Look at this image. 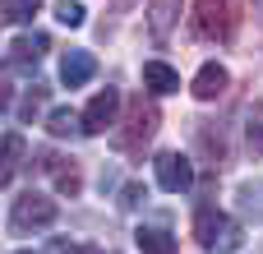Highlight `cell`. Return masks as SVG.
<instances>
[{
    "label": "cell",
    "mask_w": 263,
    "mask_h": 254,
    "mask_svg": "<svg viewBox=\"0 0 263 254\" xmlns=\"http://www.w3.org/2000/svg\"><path fill=\"white\" fill-rule=\"evenodd\" d=\"M157 120H162V116H157V106H153L143 93H139V97H129L125 125L116 130V148H120V153H139V148L157 134Z\"/></svg>",
    "instance_id": "1"
},
{
    "label": "cell",
    "mask_w": 263,
    "mask_h": 254,
    "mask_svg": "<svg viewBox=\"0 0 263 254\" xmlns=\"http://www.w3.org/2000/svg\"><path fill=\"white\" fill-rule=\"evenodd\" d=\"M194 32L208 42H227L236 32V0H199L194 9Z\"/></svg>",
    "instance_id": "2"
},
{
    "label": "cell",
    "mask_w": 263,
    "mask_h": 254,
    "mask_svg": "<svg viewBox=\"0 0 263 254\" xmlns=\"http://www.w3.org/2000/svg\"><path fill=\"white\" fill-rule=\"evenodd\" d=\"M194 241H199L203 250H231V245H240V231L231 227L227 213L199 208V213H194Z\"/></svg>",
    "instance_id": "3"
},
{
    "label": "cell",
    "mask_w": 263,
    "mask_h": 254,
    "mask_svg": "<svg viewBox=\"0 0 263 254\" xmlns=\"http://www.w3.org/2000/svg\"><path fill=\"white\" fill-rule=\"evenodd\" d=\"M14 231H42V227H51L55 222V204L46 199V194H18V204H14Z\"/></svg>",
    "instance_id": "4"
},
{
    "label": "cell",
    "mask_w": 263,
    "mask_h": 254,
    "mask_svg": "<svg viewBox=\"0 0 263 254\" xmlns=\"http://www.w3.org/2000/svg\"><path fill=\"white\" fill-rule=\"evenodd\" d=\"M116 111H120V93L116 88H102L88 102V111H83V134H106L116 125Z\"/></svg>",
    "instance_id": "5"
},
{
    "label": "cell",
    "mask_w": 263,
    "mask_h": 254,
    "mask_svg": "<svg viewBox=\"0 0 263 254\" xmlns=\"http://www.w3.org/2000/svg\"><path fill=\"white\" fill-rule=\"evenodd\" d=\"M157 185L171 190V194H185V190L194 185L190 157H180V153H157Z\"/></svg>",
    "instance_id": "6"
},
{
    "label": "cell",
    "mask_w": 263,
    "mask_h": 254,
    "mask_svg": "<svg viewBox=\"0 0 263 254\" xmlns=\"http://www.w3.org/2000/svg\"><path fill=\"white\" fill-rule=\"evenodd\" d=\"M92 69H97V60H92V51H83V46L65 51V60H60V79H65L69 88H83V83L92 79Z\"/></svg>",
    "instance_id": "7"
},
{
    "label": "cell",
    "mask_w": 263,
    "mask_h": 254,
    "mask_svg": "<svg viewBox=\"0 0 263 254\" xmlns=\"http://www.w3.org/2000/svg\"><path fill=\"white\" fill-rule=\"evenodd\" d=\"M42 167L55 176V190H60V194H69V199H74V194L83 190V176H79V167H74V162H65V157H55V153H42Z\"/></svg>",
    "instance_id": "8"
},
{
    "label": "cell",
    "mask_w": 263,
    "mask_h": 254,
    "mask_svg": "<svg viewBox=\"0 0 263 254\" xmlns=\"http://www.w3.org/2000/svg\"><path fill=\"white\" fill-rule=\"evenodd\" d=\"M180 9H185V0H148V28H153V37H171V28L180 23Z\"/></svg>",
    "instance_id": "9"
},
{
    "label": "cell",
    "mask_w": 263,
    "mask_h": 254,
    "mask_svg": "<svg viewBox=\"0 0 263 254\" xmlns=\"http://www.w3.org/2000/svg\"><path fill=\"white\" fill-rule=\"evenodd\" d=\"M222 93H227V69H222V65H203L199 79H194V97H199V102H213V97H222Z\"/></svg>",
    "instance_id": "10"
},
{
    "label": "cell",
    "mask_w": 263,
    "mask_h": 254,
    "mask_svg": "<svg viewBox=\"0 0 263 254\" xmlns=\"http://www.w3.org/2000/svg\"><path fill=\"white\" fill-rule=\"evenodd\" d=\"M134 241H139V254H176L171 231H162V227H139Z\"/></svg>",
    "instance_id": "11"
},
{
    "label": "cell",
    "mask_w": 263,
    "mask_h": 254,
    "mask_svg": "<svg viewBox=\"0 0 263 254\" xmlns=\"http://www.w3.org/2000/svg\"><path fill=\"white\" fill-rule=\"evenodd\" d=\"M51 46V37L46 32H32V37H18L14 46H9V60L14 65H32V60H42V51Z\"/></svg>",
    "instance_id": "12"
},
{
    "label": "cell",
    "mask_w": 263,
    "mask_h": 254,
    "mask_svg": "<svg viewBox=\"0 0 263 254\" xmlns=\"http://www.w3.org/2000/svg\"><path fill=\"white\" fill-rule=\"evenodd\" d=\"M143 83H148L153 93H176V88H180V74H176L171 65H162V60H148V65H143Z\"/></svg>",
    "instance_id": "13"
},
{
    "label": "cell",
    "mask_w": 263,
    "mask_h": 254,
    "mask_svg": "<svg viewBox=\"0 0 263 254\" xmlns=\"http://www.w3.org/2000/svg\"><path fill=\"white\" fill-rule=\"evenodd\" d=\"M18 167H23V139H18V134H5V143H0V185H5Z\"/></svg>",
    "instance_id": "14"
},
{
    "label": "cell",
    "mask_w": 263,
    "mask_h": 254,
    "mask_svg": "<svg viewBox=\"0 0 263 254\" xmlns=\"http://www.w3.org/2000/svg\"><path fill=\"white\" fill-rule=\"evenodd\" d=\"M46 130H51L55 139H65V134H79V130H83V116H74V111H65V106H60V111H51Z\"/></svg>",
    "instance_id": "15"
},
{
    "label": "cell",
    "mask_w": 263,
    "mask_h": 254,
    "mask_svg": "<svg viewBox=\"0 0 263 254\" xmlns=\"http://www.w3.org/2000/svg\"><path fill=\"white\" fill-rule=\"evenodd\" d=\"M37 9H42V0H0V14L14 19V23H28Z\"/></svg>",
    "instance_id": "16"
},
{
    "label": "cell",
    "mask_w": 263,
    "mask_h": 254,
    "mask_svg": "<svg viewBox=\"0 0 263 254\" xmlns=\"http://www.w3.org/2000/svg\"><path fill=\"white\" fill-rule=\"evenodd\" d=\"M240 208L254 213V217L263 222V185H245V190H240Z\"/></svg>",
    "instance_id": "17"
},
{
    "label": "cell",
    "mask_w": 263,
    "mask_h": 254,
    "mask_svg": "<svg viewBox=\"0 0 263 254\" xmlns=\"http://www.w3.org/2000/svg\"><path fill=\"white\" fill-rule=\"evenodd\" d=\"M55 19H60L65 28H79V23H83V5H79V0H60V5H55Z\"/></svg>",
    "instance_id": "18"
},
{
    "label": "cell",
    "mask_w": 263,
    "mask_h": 254,
    "mask_svg": "<svg viewBox=\"0 0 263 254\" xmlns=\"http://www.w3.org/2000/svg\"><path fill=\"white\" fill-rule=\"evenodd\" d=\"M42 102H46V83H37V88H32V93H28V97H23V116H28V120H32V116H37V111H42Z\"/></svg>",
    "instance_id": "19"
},
{
    "label": "cell",
    "mask_w": 263,
    "mask_h": 254,
    "mask_svg": "<svg viewBox=\"0 0 263 254\" xmlns=\"http://www.w3.org/2000/svg\"><path fill=\"white\" fill-rule=\"evenodd\" d=\"M250 148L263 153V111H250Z\"/></svg>",
    "instance_id": "20"
},
{
    "label": "cell",
    "mask_w": 263,
    "mask_h": 254,
    "mask_svg": "<svg viewBox=\"0 0 263 254\" xmlns=\"http://www.w3.org/2000/svg\"><path fill=\"white\" fill-rule=\"evenodd\" d=\"M125 208H139L143 204V185H125V199H120Z\"/></svg>",
    "instance_id": "21"
},
{
    "label": "cell",
    "mask_w": 263,
    "mask_h": 254,
    "mask_svg": "<svg viewBox=\"0 0 263 254\" xmlns=\"http://www.w3.org/2000/svg\"><path fill=\"white\" fill-rule=\"evenodd\" d=\"M0 106H9V83L0 79Z\"/></svg>",
    "instance_id": "22"
},
{
    "label": "cell",
    "mask_w": 263,
    "mask_h": 254,
    "mask_svg": "<svg viewBox=\"0 0 263 254\" xmlns=\"http://www.w3.org/2000/svg\"><path fill=\"white\" fill-rule=\"evenodd\" d=\"M60 254H102V250H79V245H69V250H60Z\"/></svg>",
    "instance_id": "23"
},
{
    "label": "cell",
    "mask_w": 263,
    "mask_h": 254,
    "mask_svg": "<svg viewBox=\"0 0 263 254\" xmlns=\"http://www.w3.org/2000/svg\"><path fill=\"white\" fill-rule=\"evenodd\" d=\"M18 254H28V250H18Z\"/></svg>",
    "instance_id": "24"
}]
</instances>
